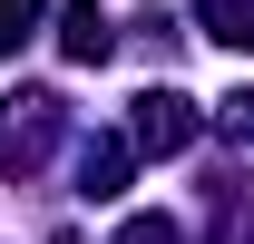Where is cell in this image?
I'll list each match as a JSON object with an SVG mask.
<instances>
[{"label": "cell", "mask_w": 254, "mask_h": 244, "mask_svg": "<svg viewBox=\"0 0 254 244\" xmlns=\"http://www.w3.org/2000/svg\"><path fill=\"white\" fill-rule=\"evenodd\" d=\"M186 137H195V98H176V88H147V98H137V127H127L137 156H176Z\"/></svg>", "instance_id": "6da1fadb"}, {"label": "cell", "mask_w": 254, "mask_h": 244, "mask_svg": "<svg viewBox=\"0 0 254 244\" xmlns=\"http://www.w3.org/2000/svg\"><path fill=\"white\" fill-rule=\"evenodd\" d=\"M59 49H68V59H78V68H98V59H108V49H118V30L98 20V0H78V10H68V20H59Z\"/></svg>", "instance_id": "7a4b0ae2"}, {"label": "cell", "mask_w": 254, "mask_h": 244, "mask_svg": "<svg viewBox=\"0 0 254 244\" xmlns=\"http://www.w3.org/2000/svg\"><path fill=\"white\" fill-rule=\"evenodd\" d=\"M127 156H137L127 137H108V147H88V156H78V195H118V185H127Z\"/></svg>", "instance_id": "3957f363"}, {"label": "cell", "mask_w": 254, "mask_h": 244, "mask_svg": "<svg viewBox=\"0 0 254 244\" xmlns=\"http://www.w3.org/2000/svg\"><path fill=\"white\" fill-rule=\"evenodd\" d=\"M205 39H225V49H254V0H205Z\"/></svg>", "instance_id": "277c9868"}, {"label": "cell", "mask_w": 254, "mask_h": 244, "mask_svg": "<svg viewBox=\"0 0 254 244\" xmlns=\"http://www.w3.org/2000/svg\"><path fill=\"white\" fill-rule=\"evenodd\" d=\"M39 10H49V0H0V59H10V49L39 30Z\"/></svg>", "instance_id": "5b68a950"}, {"label": "cell", "mask_w": 254, "mask_h": 244, "mask_svg": "<svg viewBox=\"0 0 254 244\" xmlns=\"http://www.w3.org/2000/svg\"><path fill=\"white\" fill-rule=\"evenodd\" d=\"M118 244H186V235H176L166 215H127V225H118Z\"/></svg>", "instance_id": "8992f818"}, {"label": "cell", "mask_w": 254, "mask_h": 244, "mask_svg": "<svg viewBox=\"0 0 254 244\" xmlns=\"http://www.w3.org/2000/svg\"><path fill=\"white\" fill-rule=\"evenodd\" d=\"M215 127H225V137H245V147H254V88H245V98H225V118H215Z\"/></svg>", "instance_id": "52a82bcc"}]
</instances>
